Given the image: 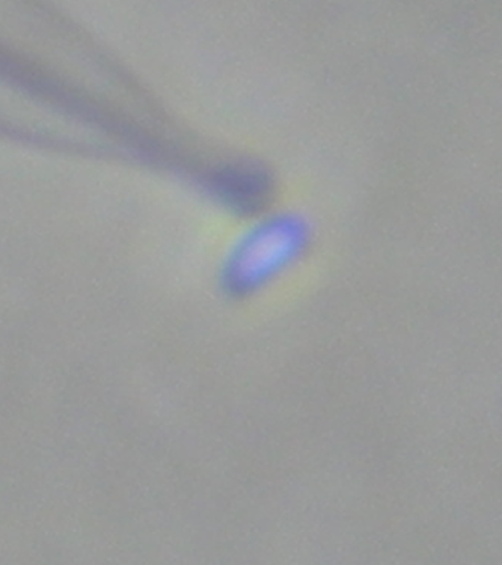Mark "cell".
<instances>
[{"label":"cell","mask_w":502,"mask_h":565,"mask_svg":"<svg viewBox=\"0 0 502 565\" xmlns=\"http://www.w3.org/2000/svg\"><path fill=\"white\" fill-rule=\"evenodd\" d=\"M300 243V231L287 222H274L245 242L238 253L236 269L241 279H260L278 270L293 257Z\"/></svg>","instance_id":"1"}]
</instances>
